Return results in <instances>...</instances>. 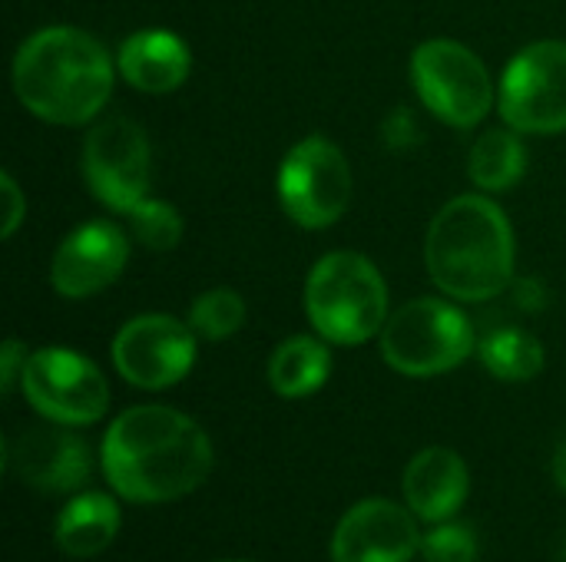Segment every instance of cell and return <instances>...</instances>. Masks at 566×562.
<instances>
[{"instance_id":"5b68a950","label":"cell","mask_w":566,"mask_h":562,"mask_svg":"<svg viewBox=\"0 0 566 562\" xmlns=\"http://www.w3.org/2000/svg\"><path fill=\"white\" fill-rule=\"evenodd\" d=\"M478 348L471 318L444 298H415L381 328V354L405 378L454 371Z\"/></svg>"},{"instance_id":"603a6c76","label":"cell","mask_w":566,"mask_h":562,"mask_svg":"<svg viewBox=\"0 0 566 562\" xmlns=\"http://www.w3.org/2000/svg\"><path fill=\"white\" fill-rule=\"evenodd\" d=\"M424 562H478V537L461 523H438L421 537Z\"/></svg>"},{"instance_id":"30bf717a","label":"cell","mask_w":566,"mask_h":562,"mask_svg":"<svg viewBox=\"0 0 566 562\" xmlns=\"http://www.w3.org/2000/svg\"><path fill=\"white\" fill-rule=\"evenodd\" d=\"M149 142L139 123L126 116L99 119L83 139V176L93 195L116 209L133 212L149 192Z\"/></svg>"},{"instance_id":"ba28073f","label":"cell","mask_w":566,"mask_h":562,"mask_svg":"<svg viewBox=\"0 0 566 562\" xmlns=\"http://www.w3.org/2000/svg\"><path fill=\"white\" fill-rule=\"evenodd\" d=\"M279 199L285 215L302 229L335 225L352 202V169L345 152L325 136L295 142L279 169Z\"/></svg>"},{"instance_id":"9c48e42d","label":"cell","mask_w":566,"mask_h":562,"mask_svg":"<svg viewBox=\"0 0 566 562\" xmlns=\"http://www.w3.org/2000/svg\"><path fill=\"white\" fill-rule=\"evenodd\" d=\"M20 391L50 424L86 427L109 407V388L99 368L70 348H40L27 358Z\"/></svg>"},{"instance_id":"d4e9b609","label":"cell","mask_w":566,"mask_h":562,"mask_svg":"<svg viewBox=\"0 0 566 562\" xmlns=\"http://www.w3.org/2000/svg\"><path fill=\"white\" fill-rule=\"evenodd\" d=\"M27 348L17 341V338H10L7 344H3V351H0V388H3V394H13V388L20 384V378H23V368H27Z\"/></svg>"},{"instance_id":"8fae6325","label":"cell","mask_w":566,"mask_h":562,"mask_svg":"<svg viewBox=\"0 0 566 562\" xmlns=\"http://www.w3.org/2000/svg\"><path fill=\"white\" fill-rule=\"evenodd\" d=\"M113 364L133 388L166 391L196 364V331L172 315H139L113 341Z\"/></svg>"},{"instance_id":"3957f363","label":"cell","mask_w":566,"mask_h":562,"mask_svg":"<svg viewBox=\"0 0 566 562\" xmlns=\"http://www.w3.org/2000/svg\"><path fill=\"white\" fill-rule=\"evenodd\" d=\"M431 282L454 301L497 298L514 278V232L488 195H458L431 222L424 242Z\"/></svg>"},{"instance_id":"277c9868","label":"cell","mask_w":566,"mask_h":562,"mask_svg":"<svg viewBox=\"0 0 566 562\" xmlns=\"http://www.w3.org/2000/svg\"><path fill=\"white\" fill-rule=\"evenodd\" d=\"M305 311L325 341L355 348L385 328L388 285L371 258L358 252H332L318 258L308 275Z\"/></svg>"},{"instance_id":"9a60e30c","label":"cell","mask_w":566,"mask_h":562,"mask_svg":"<svg viewBox=\"0 0 566 562\" xmlns=\"http://www.w3.org/2000/svg\"><path fill=\"white\" fill-rule=\"evenodd\" d=\"M468 490H471L468 464L448 447L421 450L405 470V500L411 513L424 523L451 520L464 507Z\"/></svg>"},{"instance_id":"7c38bea8","label":"cell","mask_w":566,"mask_h":562,"mask_svg":"<svg viewBox=\"0 0 566 562\" xmlns=\"http://www.w3.org/2000/svg\"><path fill=\"white\" fill-rule=\"evenodd\" d=\"M129 258V238L116 222L93 219L73 229L50 262V285L63 298H90L109 288Z\"/></svg>"},{"instance_id":"52a82bcc","label":"cell","mask_w":566,"mask_h":562,"mask_svg":"<svg viewBox=\"0 0 566 562\" xmlns=\"http://www.w3.org/2000/svg\"><path fill=\"white\" fill-rule=\"evenodd\" d=\"M497 109L517 132L551 136L566 129V43L541 40L524 46L504 70Z\"/></svg>"},{"instance_id":"ffe728a7","label":"cell","mask_w":566,"mask_h":562,"mask_svg":"<svg viewBox=\"0 0 566 562\" xmlns=\"http://www.w3.org/2000/svg\"><path fill=\"white\" fill-rule=\"evenodd\" d=\"M484 368L497 381H531L544 371V344L524 328H494L478 341Z\"/></svg>"},{"instance_id":"4316f807","label":"cell","mask_w":566,"mask_h":562,"mask_svg":"<svg viewBox=\"0 0 566 562\" xmlns=\"http://www.w3.org/2000/svg\"><path fill=\"white\" fill-rule=\"evenodd\" d=\"M560 562H566V547H564V553H560Z\"/></svg>"},{"instance_id":"8992f818","label":"cell","mask_w":566,"mask_h":562,"mask_svg":"<svg viewBox=\"0 0 566 562\" xmlns=\"http://www.w3.org/2000/svg\"><path fill=\"white\" fill-rule=\"evenodd\" d=\"M411 83L421 103L448 126L471 129L494 106V83L474 50L458 40H428L411 56Z\"/></svg>"},{"instance_id":"6da1fadb","label":"cell","mask_w":566,"mask_h":562,"mask_svg":"<svg viewBox=\"0 0 566 562\" xmlns=\"http://www.w3.org/2000/svg\"><path fill=\"white\" fill-rule=\"evenodd\" d=\"M103 474L129 503H172L212 474V444L182 411L143 404L123 411L103 437Z\"/></svg>"},{"instance_id":"2e32d148","label":"cell","mask_w":566,"mask_h":562,"mask_svg":"<svg viewBox=\"0 0 566 562\" xmlns=\"http://www.w3.org/2000/svg\"><path fill=\"white\" fill-rule=\"evenodd\" d=\"M119 73L143 93H172L189 76V46L172 30H139L119 46Z\"/></svg>"},{"instance_id":"5bb4252c","label":"cell","mask_w":566,"mask_h":562,"mask_svg":"<svg viewBox=\"0 0 566 562\" xmlns=\"http://www.w3.org/2000/svg\"><path fill=\"white\" fill-rule=\"evenodd\" d=\"M418 553V517L391 500H361L332 537V562H411Z\"/></svg>"},{"instance_id":"83f0119b","label":"cell","mask_w":566,"mask_h":562,"mask_svg":"<svg viewBox=\"0 0 566 562\" xmlns=\"http://www.w3.org/2000/svg\"><path fill=\"white\" fill-rule=\"evenodd\" d=\"M222 562H235V560H222ZM239 562H242V560H239Z\"/></svg>"},{"instance_id":"7402d4cb","label":"cell","mask_w":566,"mask_h":562,"mask_svg":"<svg viewBox=\"0 0 566 562\" xmlns=\"http://www.w3.org/2000/svg\"><path fill=\"white\" fill-rule=\"evenodd\" d=\"M126 219H129L133 238L149 252H169L182 238V219L169 202L146 195L133 212H126Z\"/></svg>"},{"instance_id":"ac0fdd59","label":"cell","mask_w":566,"mask_h":562,"mask_svg":"<svg viewBox=\"0 0 566 562\" xmlns=\"http://www.w3.org/2000/svg\"><path fill=\"white\" fill-rule=\"evenodd\" d=\"M328 374H332V351L325 348V341L308 335L285 338L269 358V384L275 394L289 401L315 394L318 388H325Z\"/></svg>"},{"instance_id":"4fadbf2b","label":"cell","mask_w":566,"mask_h":562,"mask_svg":"<svg viewBox=\"0 0 566 562\" xmlns=\"http://www.w3.org/2000/svg\"><path fill=\"white\" fill-rule=\"evenodd\" d=\"M7 470L40 494H73L93 477V454L66 424L30 427L7 444Z\"/></svg>"},{"instance_id":"cb8c5ba5","label":"cell","mask_w":566,"mask_h":562,"mask_svg":"<svg viewBox=\"0 0 566 562\" xmlns=\"http://www.w3.org/2000/svg\"><path fill=\"white\" fill-rule=\"evenodd\" d=\"M0 195H3V225H0V232H3V238H13V232L20 229V222L27 215V199H23L20 185L13 182L10 172L0 176Z\"/></svg>"},{"instance_id":"e0dca14e","label":"cell","mask_w":566,"mask_h":562,"mask_svg":"<svg viewBox=\"0 0 566 562\" xmlns=\"http://www.w3.org/2000/svg\"><path fill=\"white\" fill-rule=\"evenodd\" d=\"M119 507L109 494H80L73 497L60 520H56V547L66 553V556H76V560H90V556H99L119 533Z\"/></svg>"},{"instance_id":"484cf974","label":"cell","mask_w":566,"mask_h":562,"mask_svg":"<svg viewBox=\"0 0 566 562\" xmlns=\"http://www.w3.org/2000/svg\"><path fill=\"white\" fill-rule=\"evenodd\" d=\"M554 480H557V487L566 494V441L557 447V454H554Z\"/></svg>"},{"instance_id":"44dd1931","label":"cell","mask_w":566,"mask_h":562,"mask_svg":"<svg viewBox=\"0 0 566 562\" xmlns=\"http://www.w3.org/2000/svg\"><path fill=\"white\" fill-rule=\"evenodd\" d=\"M189 325L199 338L209 341H222L229 335H235L245 325V301L239 291L232 288H212L202 291L192 308H189Z\"/></svg>"},{"instance_id":"d6986e66","label":"cell","mask_w":566,"mask_h":562,"mask_svg":"<svg viewBox=\"0 0 566 562\" xmlns=\"http://www.w3.org/2000/svg\"><path fill=\"white\" fill-rule=\"evenodd\" d=\"M527 172V149L517 136V129H491L484 132L468 156V176L478 189L488 192H507L514 189Z\"/></svg>"},{"instance_id":"7a4b0ae2","label":"cell","mask_w":566,"mask_h":562,"mask_svg":"<svg viewBox=\"0 0 566 562\" xmlns=\"http://www.w3.org/2000/svg\"><path fill=\"white\" fill-rule=\"evenodd\" d=\"M13 89L36 119L80 126L106 106L113 93V63L93 33L43 26L30 33L13 56Z\"/></svg>"}]
</instances>
